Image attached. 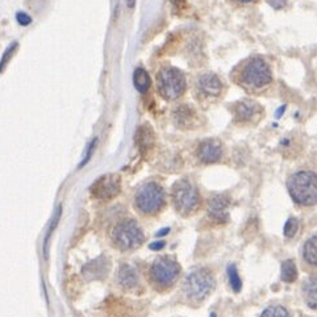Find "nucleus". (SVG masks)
Returning a JSON list of instances; mask_svg holds the SVG:
<instances>
[{"mask_svg":"<svg viewBox=\"0 0 317 317\" xmlns=\"http://www.w3.org/2000/svg\"><path fill=\"white\" fill-rule=\"evenodd\" d=\"M134 3H136V0H127V6L129 7V8H133Z\"/></svg>","mask_w":317,"mask_h":317,"instance_id":"obj_33","label":"nucleus"},{"mask_svg":"<svg viewBox=\"0 0 317 317\" xmlns=\"http://www.w3.org/2000/svg\"><path fill=\"white\" fill-rule=\"evenodd\" d=\"M16 46H17V43H13L12 45L8 46V49H7L6 52H4L3 58H2V61H0V73H3V71H4V67H6L7 62L9 61V57L12 55L13 50L16 49Z\"/></svg>","mask_w":317,"mask_h":317,"instance_id":"obj_25","label":"nucleus"},{"mask_svg":"<svg viewBox=\"0 0 317 317\" xmlns=\"http://www.w3.org/2000/svg\"><path fill=\"white\" fill-rule=\"evenodd\" d=\"M170 232V228H163V229H161L160 232L155 233V236L157 237H162V236H166L167 233Z\"/></svg>","mask_w":317,"mask_h":317,"instance_id":"obj_31","label":"nucleus"},{"mask_svg":"<svg viewBox=\"0 0 317 317\" xmlns=\"http://www.w3.org/2000/svg\"><path fill=\"white\" fill-rule=\"evenodd\" d=\"M16 18H17V22L20 25H29L30 23H32V18L24 12H18L17 15H16Z\"/></svg>","mask_w":317,"mask_h":317,"instance_id":"obj_27","label":"nucleus"},{"mask_svg":"<svg viewBox=\"0 0 317 317\" xmlns=\"http://www.w3.org/2000/svg\"><path fill=\"white\" fill-rule=\"evenodd\" d=\"M228 276H229V283L230 287L234 292H240L242 288V282L240 278V274L237 271L236 265H229L228 266Z\"/></svg>","mask_w":317,"mask_h":317,"instance_id":"obj_22","label":"nucleus"},{"mask_svg":"<svg viewBox=\"0 0 317 317\" xmlns=\"http://www.w3.org/2000/svg\"><path fill=\"white\" fill-rule=\"evenodd\" d=\"M134 203L141 213L154 214L165 204V191L155 182H149L137 191Z\"/></svg>","mask_w":317,"mask_h":317,"instance_id":"obj_6","label":"nucleus"},{"mask_svg":"<svg viewBox=\"0 0 317 317\" xmlns=\"http://www.w3.org/2000/svg\"><path fill=\"white\" fill-rule=\"evenodd\" d=\"M144 232L134 220L121 221L112 232V241L120 250H134L144 244Z\"/></svg>","mask_w":317,"mask_h":317,"instance_id":"obj_4","label":"nucleus"},{"mask_svg":"<svg viewBox=\"0 0 317 317\" xmlns=\"http://www.w3.org/2000/svg\"><path fill=\"white\" fill-rule=\"evenodd\" d=\"M195 120V112L186 104L178 107L174 111V121L178 128H190Z\"/></svg>","mask_w":317,"mask_h":317,"instance_id":"obj_15","label":"nucleus"},{"mask_svg":"<svg viewBox=\"0 0 317 317\" xmlns=\"http://www.w3.org/2000/svg\"><path fill=\"white\" fill-rule=\"evenodd\" d=\"M118 283L124 288H133L138 284V278H137L136 271H134L132 266L127 265V263L120 266V270H118Z\"/></svg>","mask_w":317,"mask_h":317,"instance_id":"obj_16","label":"nucleus"},{"mask_svg":"<svg viewBox=\"0 0 317 317\" xmlns=\"http://www.w3.org/2000/svg\"><path fill=\"white\" fill-rule=\"evenodd\" d=\"M149 248L151 249V250H162L163 248H165V241H157V242H153V244L149 245Z\"/></svg>","mask_w":317,"mask_h":317,"instance_id":"obj_29","label":"nucleus"},{"mask_svg":"<svg viewBox=\"0 0 317 317\" xmlns=\"http://www.w3.org/2000/svg\"><path fill=\"white\" fill-rule=\"evenodd\" d=\"M170 2H171L172 6H175L176 8H181V7L186 3V0H170Z\"/></svg>","mask_w":317,"mask_h":317,"instance_id":"obj_30","label":"nucleus"},{"mask_svg":"<svg viewBox=\"0 0 317 317\" xmlns=\"http://www.w3.org/2000/svg\"><path fill=\"white\" fill-rule=\"evenodd\" d=\"M197 86L203 94L208 95V96H219L223 90V83L220 78L212 73L203 74L197 81Z\"/></svg>","mask_w":317,"mask_h":317,"instance_id":"obj_12","label":"nucleus"},{"mask_svg":"<svg viewBox=\"0 0 317 317\" xmlns=\"http://www.w3.org/2000/svg\"><path fill=\"white\" fill-rule=\"evenodd\" d=\"M171 199L176 211L183 216L193 213L200 206V195L197 188L188 179H179L171 190Z\"/></svg>","mask_w":317,"mask_h":317,"instance_id":"obj_2","label":"nucleus"},{"mask_svg":"<svg viewBox=\"0 0 317 317\" xmlns=\"http://www.w3.org/2000/svg\"><path fill=\"white\" fill-rule=\"evenodd\" d=\"M211 316H212V317H216V314H214V313H212V314H211Z\"/></svg>","mask_w":317,"mask_h":317,"instance_id":"obj_35","label":"nucleus"},{"mask_svg":"<svg viewBox=\"0 0 317 317\" xmlns=\"http://www.w3.org/2000/svg\"><path fill=\"white\" fill-rule=\"evenodd\" d=\"M181 274V266L169 257H161L150 267V278L158 287L166 288L175 283Z\"/></svg>","mask_w":317,"mask_h":317,"instance_id":"obj_7","label":"nucleus"},{"mask_svg":"<svg viewBox=\"0 0 317 317\" xmlns=\"http://www.w3.org/2000/svg\"><path fill=\"white\" fill-rule=\"evenodd\" d=\"M136 142L141 153H145V151L150 150L153 148V145H154V132H153L150 125L145 124L138 128L136 133Z\"/></svg>","mask_w":317,"mask_h":317,"instance_id":"obj_14","label":"nucleus"},{"mask_svg":"<svg viewBox=\"0 0 317 317\" xmlns=\"http://www.w3.org/2000/svg\"><path fill=\"white\" fill-rule=\"evenodd\" d=\"M133 83H134V87L138 92L145 94L146 91L150 88V76L145 70L140 67V69H136V71L133 74Z\"/></svg>","mask_w":317,"mask_h":317,"instance_id":"obj_17","label":"nucleus"},{"mask_svg":"<svg viewBox=\"0 0 317 317\" xmlns=\"http://www.w3.org/2000/svg\"><path fill=\"white\" fill-rule=\"evenodd\" d=\"M223 157V146L217 140H206L197 148V158L204 163L217 162Z\"/></svg>","mask_w":317,"mask_h":317,"instance_id":"obj_10","label":"nucleus"},{"mask_svg":"<svg viewBox=\"0 0 317 317\" xmlns=\"http://www.w3.org/2000/svg\"><path fill=\"white\" fill-rule=\"evenodd\" d=\"M61 214H62V207L58 206V207H57V209H55L54 214H53L52 223H50V225H49V228H48V232H46L45 240H44V254H45V257H48V245H49V240H50V237H52L53 232H54V229H55V228H57L58 223H60V220H61Z\"/></svg>","mask_w":317,"mask_h":317,"instance_id":"obj_21","label":"nucleus"},{"mask_svg":"<svg viewBox=\"0 0 317 317\" xmlns=\"http://www.w3.org/2000/svg\"><path fill=\"white\" fill-rule=\"evenodd\" d=\"M214 284H216V281L209 270H193L186 278L185 284H183V292L192 302H202L213 291Z\"/></svg>","mask_w":317,"mask_h":317,"instance_id":"obj_3","label":"nucleus"},{"mask_svg":"<svg viewBox=\"0 0 317 317\" xmlns=\"http://www.w3.org/2000/svg\"><path fill=\"white\" fill-rule=\"evenodd\" d=\"M293 202L300 206H314L317 203V175L312 171L293 174L287 183Z\"/></svg>","mask_w":317,"mask_h":317,"instance_id":"obj_1","label":"nucleus"},{"mask_svg":"<svg viewBox=\"0 0 317 317\" xmlns=\"http://www.w3.org/2000/svg\"><path fill=\"white\" fill-rule=\"evenodd\" d=\"M240 2H244V3H248V2H251V0H240Z\"/></svg>","mask_w":317,"mask_h":317,"instance_id":"obj_34","label":"nucleus"},{"mask_svg":"<svg viewBox=\"0 0 317 317\" xmlns=\"http://www.w3.org/2000/svg\"><path fill=\"white\" fill-rule=\"evenodd\" d=\"M282 281L286 283H293L298 279V269H296V263L292 260L284 261L282 263Z\"/></svg>","mask_w":317,"mask_h":317,"instance_id":"obj_19","label":"nucleus"},{"mask_svg":"<svg viewBox=\"0 0 317 317\" xmlns=\"http://www.w3.org/2000/svg\"><path fill=\"white\" fill-rule=\"evenodd\" d=\"M241 78L242 82L248 86L261 88L272 81V74L269 65L262 58H254L242 70Z\"/></svg>","mask_w":317,"mask_h":317,"instance_id":"obj_8","label":"nucleus"},{"mask_svg":"<svg viewBox=\"0 0 317 317\" xmlns=\"http://www.w3.org/2000/svg\"><path fill=\"white\" fill-rule=\"evenodd\" d=\"M254 111H255L254 104L248 103V102H241V103L237 104L236 108H234L237 118L241 121H248L250 120V118H253Z\"/></svg>","mask_w":317,"mask_h":317,"instance_id":"obj_20","label":"nucleus"},{"mask_svg":"<svg viewBox=\"0 0 317 317\" xmlns=\"http://www.w3.org/2000/svg\"><path fill=\"white\" fill-rule=\"evenodd\" d=\"M267 2L274 9H282L287 4V0H267Z\"/></svg>","mask_w":317,"mask_h":317,"instance_id":"obj_28","label":"nucleus"},{"mask_svg":"<svg viewBox=\"0 0 317 317\" xmlns=\"http://www.w3.org/2000/svg\"><path fill=\"white\" fill-rule=\"evenodd\" d=\"M284 111H286V106H282L281 108L278 109V112H276V117H281V115L283 113Z\"/></svg>","mask_w":317,"mask_h":317,"instance_id":"obj_32","label":"nucleus"},{"mask_svg":"<svg viewBox=\"0 0 317 317\" xmlns=\"http://www.w3.org/2000/svg\"><path fill=\"white\" fill-rule=\"evenodd\" d=\"M303 298L311 309H317V275H312L303 283Z\"/></svg>","mask_w":317,"mask_h":317,"instance_id":"obj_13","label":"nucleus"},{"mask_svg":"<svg viewBox=\"0 0 317 317\" xmlns=\"http://www.w3.org/2000/svg\"><path fill=\"white\" fill-rule=\"evenodd\" d=\"M298 228H299V223H298V220L293 217L288 219V220L286 221V224H284L283 234L287 237V239H291V237H293L296 234Z\"/></svg>","mask_w":317,"mask_h":317,"instance_id":"obj_24","label":"nucleus"},{"mask_svg":"<svg viewBox=\"0 0 317 317\" xmlns=\"http://www.w3.org/2000/svg\"><path fill=\"white\" fill-rule=\"evenodd\" d=\"M304 260L312 266H317V236L311 237L303 248Z\"/></svg>","mask_w":317,"mask_h":317,"instance_id":"obj_18","label":"nucleus"},{"mask_svg":"<svg viewBox=\"0 0 317 317\" xmlns=\"http://www.w3.org/2000/svg\"><path fill=\"white\" fill-rule=\"evenodd\" d=\"M229 203L221 195H214L208 200L209 217L216 223H225L229 219Z\"/></svg>","mask_w":317,"mask_h":317,"instance_id":"obj_11","label":"nucleus"},{"mask_svg":"<svg viewBox=\"0 0 317 317\" xmlns=\"http://www.w3.org/2000/svg\"><path fill=\"white\" fill-rule=\"evenodd\" d=\"M157 88L163 99H178L186 91L185 75L175 67H165L158 74Z\"/></svg>","mask_w":317,"mask_h":317,"instance_id":"obj_5","label":"nucleus"},{"mask_svg":"<svg viewBox=\"0 0 317 317\" xmlns=\"http://www.w3.org/2000/svg\"><path fill=\"white\" fill-rule=\"evenodd\" d=\"M121 190L120 178L116 174H107L100 176L91 186V193L99 200H111L117 196Z\"/></svg>","mask_w":317,"mask_h":317,"instance_id":"obj_9","label":"nucleus"},{"mask_svg":"<svg viewBox=\"0 0 317 317\" xmlns=\"http://www.w3.org/2000/svg\"><path fill=\"white\" fill-rule=\"evenodd\" d=\"M260 317H291V314L282 305H270L261 313Z\"/></svg>","mask_w":317,"mask_h":317,"instance_id":"obj_23","label":"nucleus"},{"mask_svg":"<svg viewBox=\"0 0 317 317\" xmlns=\"http://www.w3.org/2000/svg\"><path fill=\"white\" fill-rule=\"evenodd\" d=\"M96 144H97V138H95V140H92V141H91V144L88 145V148H87V151H86L85 158H83V161L81 162L79 167H83L85 165H87V163L90 162L91 157H92V153H94L95 148H96Z\"/></svg>","mask_w":317,"mask_h":317,"instance_id":"obj_26","label":"nucleus"}]
</instances>
